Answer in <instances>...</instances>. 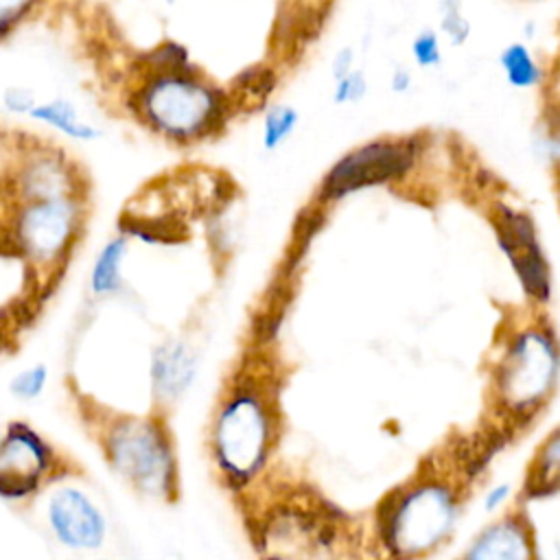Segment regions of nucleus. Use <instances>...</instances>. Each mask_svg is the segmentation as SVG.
I'll list each match as a JSON object with an SVG mask.
<instances>
[{"instance_id":"1","label":"nucleus","mask_w":560,"mask_h":560,"mask_svg":"<svg viewBox=\"0 0 560 560\" xmlns=\"http://www.w3.org/2000/svg\"><path fill=\"white\" fill-rule=\"evenodd\" d=\"M147 116L166 133L177 138L199 136L221 114V96L199 79L168 72L144 92Z\"/></svg>"},{"instance_id":"2","label":"nucleus","mask_w":560,"mask_h":560,"mask_svg":"<svg viewBox=\"0 0 560 560\" xmlns=\"http://www.w3.org/2000/svg\"><path fill=\"white\" fill-rule=\"evenodd\" d=\"M453 499L442 486H420L398 499L383 525L387 545L398 553H418L446 536L453 523Z\"/></svg>"},{"instance_id":"3","label":"nucleus","mask_w":560,"mask_h":560,"mask_svg":"<svg viewBox=\"0 0 560 560\" xmlns=\"http://www.w3.org/2000/svg\"><path fill=\"white\" fill-rule=\"evenodd\" d=\"M558 372V352L538 330L521 332L499 368V392L510 409L536 405L551 387Z\"/></svg>"},{"instance_id":"4","label":"nucleus","mask_w":560,"mask_h":560,"mask_svg":"<svg viewBox=\"0 0 560 560\" xmlns=\"http://www.w3.org/2000/svg\"><path fill=\"white\" fill-rule=\"evenodd\" d=\"M269 420L262 405L249 396H236L225 405L217 422V455L221 466L236 479H245L265 459Z\"/></svg>"},{"instance_id":"5","label":"nucleus","mask_w":560,"mask_h":560,"mask_svg":"<svg viewBox=\"0 0 560 560\" xmlns=\"http://www.w3.org/2000/svg\"><path fill=\"white\" fill-rule=\"evenodd\" d=\"M109 453L120 472L147 492H164L171 483V455L155 424L125 422L109 440Z\"/></svg>"},{"instance_id":"6","label":"nucleus","mask_w":560,"mask_h":560,"mask_svg":"<svg viewBox=\"0 0 560 560\" xmlns=\"http://www.w3.org/2000/svg\"><path fill=\"white\" fill-rule=\"evenodd\" d=\"M413 151L409 142H372L346 155L330 171L324 188L326 195L339 197L350 190L378 184L405 173Z\"/></svg>"},{"instance_id":"7","label":"nucleus","mask_w":560,"mask_h":560,"mask_svg":"<svg viewBox=\"0 0 560 560\" xmlns=\"http://www.w3.org/2000/svg\"><path fill=\"white\" fill-rule=\"evenodd\" d=\"M499 243L510 256L523 287L538 300H547L549 276L545 258L538 249L534 225L527 214L514 212L510 208H499L497 217Z\"/></svg>"},{"instance_id":"8","label":"nucleus","mask_w":560,"mask_h":560,"mask_svg":"<svg viewBox=\"0 0 560 560\" xmlns=\"http://www.w3.org/2000/svg\"><path fill=\"white\" fill-rule=\"evenodd\" d=\"M48 466V448L24 424H13L0 446V494L24 497L37 488V477Z\"/></svg>"},{"instance_id":"9","label":"nucleus","mask_w":560,"mask_h":560,"mask_svg":"<svg viewBox=\"0 0 560 560\" xmlns=\"http://www.w3.org/2000/svg\"><path fill=\"white\" fill-rule=\"evenodd\" d=\"M48 516L57 536L70 547H96L103 540L105 523L79 490H59L50 501Z\"/></svg>"},{"instance_id":"10","label":"nucleus","mask_w":560,"mask_h":560,"mask_svg":"<svg viewBox=\"0 0 560 560\" xmlns=\"http://www.w3.org/2000/svg\"><path fill=\"white\" fill-rule=\"evenodd\" d=\"M74 210L68 201L44 199L24 210L20 219V236L24 247L37 256H50L63 247L74 225Z\"/></svg>"},{"instance_id":"11","label":"nucleus","mask_w":560,"mask_h":560,"mask_svg":"<svg viewBox=\"0 0 560 560\" xmlns=\"http://www.w3.org/2000/svg\"><path fill=\"white\" fill-rule=\"evenodd\" d=\"M529 536L518 521H503L486 529L468 551V558H529Z\"/></svg>"},{"instance_id":"12","label":"nucleus","mask_w":560,"mask_h":560,"mask_svg":"<svg viewBox=\"0 0 560 560\" xmlns=\"http://www.w3.org/2000/svg\"><path fill=\"white\" fill-rule=\"evenodd\" d=\"M195 363L182 343L164 346L153 357V381L160 394L177 396L190 383Z\"/></svg>"},{"instance_id":"13","label":"nucleus","mask_w":560,"mask_h":560,"mask_svg":"<svg viewBox=\"0 0 560 560\" xmlns=\"http://www.w3.org/2000/svg\"><path fill=\"white\" fill-rule=\"evenodd\" d=\"M499 66L503 68L508 83L514 88H532L540 81V66L532 50L521 42H512L501 50Z\"/></svg>"},{"instance_id":"14","label":"nucleus","mask_w":560,"mask_h":560,"mask_svg":"<svg viewBox=\"0 0 560 560\" xmlns=\"http://www.w3.org/2000/svg\"><path fill=\"white\" fill-rule=\"evenodd\" d=\"M31 116L33 118H39L57 129H61L63 133L72 136V138H79V140H88V138H94L96 131L83 122L77 120V112L72 105L63 103V101H55V103H46V105H39V107H33L31 109Z\"/></svg>"},{"instance_id":"15","label":"nucleus","mask_w":560,"mask_h":560,"mask_svg":"<svg viewBox=\"0 0 560 560\" xmlns=\"http://www.w3.org/2000/svg\"><path fill=\"white\" fill-rule=\"evenodd\" d=\"M532 492H551L556 486H560V429L549 435V440L540 448L538 459L532 468Z\"/></svg>"},{"instance_id":"16","label":"nucleus","mask_w":560,"mask_h":560,"mask_svg":"<svg viewBox=\"0 0 560 560\" xmlns=\"http://www.w3.org/2000/svg\"><path fill=\"white\" fill-rule=\"evenodd\" d=\"M125 254V241H112L109 245H105V249L101 252L94 271H92V289L96 293H109L114 289H118L120 284V273H118V265L120 258Z\"/></svg>"},{"instance_id":"17","label":"nucleus","mask_w":560,"mask_h":560,"mask_svg":"<svg viewBox=\"0 0 560 560\" xmlns=\"http://www.w3.org/2000/svg\"><path fill=\"white\" fill-rule=\"evenodd\" d=\"M440 31L453 46L468 39L470 22L462 11V0H440Z\"/></svg>"},{"instance_id":"18","label":"nucleus","mask_w":560,"mask_h":560,"mask_svg":"<svg viewBox=\"0 0 560 560\" xmlns=\"http://www.w3.org/2000/svg\"><path fill=\"white\" fill-rule=\"evenodd\" d=\"M295 120H298V114L293 107H287V105L273 107L265 118V147L271 149L280 144L282 138L289 136L291 129L295 127Z\"/></svg>"},{"instance_id":"19","label":"nucleus","mask_w":560,"mask_h":560,"mask_svg":"<svg viewBox=\"0 0 560 560\" xmlns=\"http://www.w3.org/2000/svg\"><path fill=\"white\" fill-rule=\"evenodd\" d=\"M26 177H28L31 195H37L44 199H52L55 195H59L61 182H63V175L52 164H39Z\"/></svg>"},{"instance_id":"20","label":"nucleus","mask_w":560,"mask_h":560,"mask_svg":"<svg viewBox=\"0 0 560 560\" xmlns=\"http://www.w3.org/2000/svg\"><path fill=\"white\" fill-rule=\"evenodd\" d=\"M411 55L420 68H435L442 61L440 37L435 31H420L411 42Z\"/></svg>"},{"instance_id":"21","label":"nucleus","mask_w":560,"mask_h":560,"mask_svg":"<svg viewBox=\"0 0 560 560\" xmlns=\"http://www.w3.org/2000/svg\"><path fill=\"white\" fill-rule=\"evenodd\" d=\"M335 103H354L359 98H363L368 83H365V74L361 70H350L348 74H343L341 79H335Z\"/></svg>"},{"instance_id":"22","label":"nucleus","mask_w":560,"mask_h":560,"mask_svg":"<svg viewBox=\"0 0 560 560\" xmlns=\"http://www.w3.org/2000/svg\"><path fill=\"white\" fill-rule=\"evenodd\" d=\"M44 383H46V370H44V365H37V368L20 372L11 381V392L22 398H35L42 392Z\"/></svg>"},{"instance_id":"23","label":"nucleus","mask_w":560,"mask_h":560,"mask_svg":"<svg viewBox=\"0 0 560 560\" xmlns=\"http://www.w3.org/2000/svg\"><path fill=\"white\" fill-rule=\"evenodd\" d=\"M35 0H0V33L15 24Z\"/></svg>"},{"instance_id":"24","label":"nucleus","mask_w":560,"mask_h":560,"mask_svg":"<svg viewBox=\"0 0 560 560\" xmlns=\"http://www.w3.org/2000/svg\"><path fill=\"white\" fill-rule=\"evenodd\" d=\"M4 103L9 109L13 112H26V109H33V94L28 90H22V88H13L7 92L4 96Z\"/></svg>"},{"instance_id":"25","label":"nucleus","mask_w":560,"mask_h":560,"mask_svg":"<svg viewBox=\"0 0 560 560\" xmlns=\"http://www.w3.org/2000/svg\"><path fill=\"white\" fill-rule=\"evenodd\" d=\"M352 63H354V52H352V48H341V50H337L335 57H332V66H330L332 77H335V79H341L343 74H348L350 70H354Z\"/></svg>"},{"instance_id":"26","label":"nucleus","mask_w":560,"mask_h":560,"mask_svg":"<svg viewBox=\"0 0 560 560\" xmlns=\"http://www.w3.org/2000/svg\"><path fill=\"white\" fill-rule=\"evenodd\" d=\"M409 85H411V74H409V70H405V68L394 70V74H392V90L405 92Z\"/></svg>"},{"instance_id":"27","label":"nucleus","mask_w":560,"mask_h":560,"mask_svg":"<svg viewBox=\"0 0 560 560\" xmlns=\"http://www.w3.org/2000/svg\"><path fill=\"white\" fill-rule=\"evenodd\" d=\"M508 497V486H499V488H494L488 497H486V508L488 510H494L503 499Z\"/></svg>"}]
</instances>
